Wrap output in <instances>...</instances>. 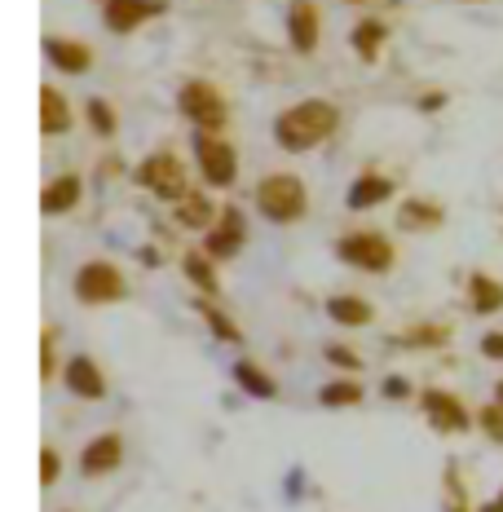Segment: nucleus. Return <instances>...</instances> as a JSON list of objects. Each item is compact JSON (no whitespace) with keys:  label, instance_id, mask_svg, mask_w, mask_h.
<instances>
[{"label":"nucleus","instance_id":"nucleus-19","mask_svg":"<svg viewBox=\"0 0 503 512\" xmlns=\"http://www.w3.org/2000/svg\"><path fill=\"white\" fill-rule=\"evenodd\" d=\"M327 314L336 318V323H345V327L371 323V305L362 301V296H331V301H327Z\"/></svg>","mask_w":503,"mask_h":512},{"label":"nucleus","instance_id":"nucleus-6","mask_svg":"<svg viewBox=\"0 0 503 512\" xmlns=\"http://www.w3.org/2000/svg\"><path fill=\"white\" fill-rule=\"evenodd\" d=\"M340 256H345L349 265H358V270L380 274V270H389L393 265V243L384 239V234H371V230L345 234V239H340Z\"/></svg>","mask_w":503,"mask_h":512},{"label":"nucleus","instance_id":"nucleus-29","mask_svg":"<svg viewBox=\"0 0 503 512\" xmlns=\"http://www.w3.org/2000/svg\"><path fill=\"white\" fill-rule=\"evenodd\" d=\"M406 340H411V345H442V340H446V327H415V332L406 336Z\"/></svg>","mask_w":503,"mask_h":512},{"label":"nucleus","instance_id":"nucleus-4","mask_svg":"<svg viewBox=\"0 0 503 512\" xmlns=\"http://www.w3.org/2000/svg\"><path fill=\"white\" fill-rule=\"evenodd\" d=\"M76 296L84 305H111L124 296V274L111 261H89L76 274Z\"/></svg>","mask_w":503,"mask_h":512},{"label":"nucleus","instance_id":"nucleus-21","mask_svg":"<svg viewBox=\"0 0 503 512\" xmlns=\"http://www.w3.org/2000/svg\"><path fill=\"white\" fill-rule=\"evenodd\" d=\"M402 226L406 230H433V226H442V208L424 204V199H406V204H402Z\"/></svg>","mask_w":503,"mask_h":512},{"label":"nucleus","instance_id":"nucleus-30","mask_svg":"<svg viewBox=\"0 0 503 512\" xmlns=\"http://www.w3.org/2000/svg\"><path fill=\"white\" fill-rule=\"evenodd\" d=\"M40 482H45V486L58 482V455H53V451H40Z\"/></svg>","mask_w":503,"mask_h":512},{"label":"nucleus","instance_id":"nucleus-1","mask_svg":"<svg viewBox=\"0 0 503 512\" xmlns=\"http://www.w3.org/2000/svg\"><path fill=\"white\" fill-rule=\"evenodd\" d=\"M336 124H340L336 106L309 98V102H301V106H292V111L278 115V120H274V137H278V146H283V151H309V146L327 142V137L336 133Z\"/></svg>","mask_w":503,"mask_h":512},{"label":"nucleus","instance_id":"nucleus-18","mask_svg":"<svg viewBox=\"0 0 503 512\" xmlns=\"http://www.w3.org/2000/svg\"><path fill=\"white\" fill-rule=\"evenodd\" d=\"M468 287H473V314H499L503 309V283H495L490 274H473Z\"/></svg>","mask_w":503,"mask_h":512},{"label":"nucleus","instance_id":"nucleus-2","mask_svg":"<svg viewBox=\"0 0 503 512\" xmlns=\"http://www.w3.org/2000/svg\"><path fill=\"white\" fill-rule=\"evenodd\" d=\"M256 208L265 212L270 221H301L305 208H309V195H305V181L292 177V173H274L256 186Z\"/></svg>","mask_w":503,"mask_h":512},{"label":"nucleus","instance_id":"nucleus-11","mask_svg":"<svg viewBox=\"0 0 503 512\" xmlns=\"http://www.w3.org/2000/svg\"><path fill=\"white\" fill-rule=\"evenodd\" d=\"M243 239H248V234H243V212L226 208L217 226L208 230V256H234L243 248Z\"/></svg>","mask_w":503,"mask_h":512},{"label":"nucleus","instance_id":"nucleus-20","mask_svg":"<svg viewBox=\"0 0 503 512\" xmlns=\"http://www.w3.org/2000/svg\"><path fill=\"white\" fill-rule=\"evenodd\" d=\"M177 221L181 226H217V221H212V204L208 199L199 195V190H186V195L177 199Z\"/></svg>","mask_w":503,"mask_h":512},{"label":"nucleus","instance_id":"nucleus-16","mask_svg":"<svg viewBox=\"0 0 503 512\" xmlns=\"http://www.w3.org/2000/svg\"><path fill=\"white\" fill-rule=\"evenodd\" d=\"M67 384H71V393H80V398H102L106 393V376L98 371L93 358H71L67 362Z\"/></svg>","mask_w":503,"mask_h":512},{"label":"nucleus","instance_id":"nucleus-23","mask_svg":"<svg viewBox=\"0 0 503 512\" xmlns=\"http://www.w3.org/2000/svg\"><path fill=\"white\" fill-rule=\"evenodd\" d=\"M186 274L199 292H217V270H212V256L208 252H190L186 256Z\"/></svg>","mask_w":503,"mask_h":512},{"label":"nucleus","instance_id":"nucleus-8","mask_svg":"<svg viewBox=\"0 0 503 512\" xmlns=\"http://www.w3.org/2000/svg\"><path fill=\"white\" fill-rule=\"evenodd\" d=\"M159 14H164L159 0H106V27L111 31H137Z\"/></svg>","mask_w":503,"mask_h":512},{"label":"nucleus","instance_id":"nucleus-33","mask_svg":"<svg viewBox=\"0 0 503 512\" xmlns=\"http://www.w3.org/2000/svg\"><path fill=\"white\" fill-rule=\"evenodd\" d=\"M40 358H45L40 371H45V380H49L53 376V332H45V340H40Z\"/></svg>","mask_w":503,"mask_h":512},{"label":"nucleus","instance_id":"nucleus-26","mask_svg":"<svg viewBox=\"0 0 503 512\" xmlns=\"http://www.w3.org/2000/svg\"><path fill=\"white\" fill-rule=\"evenodd\" d=\"M89 124L98 128L102 137H111V133H115V111H111V106H106L102 98H93V102H89Z\"/></svg>","mask_w":503,"mask_h":512},{"label":"nucleus","instance_id":"nucleus-24","mask_svg":"<svg viewBox=\"0 0 503 512\" xmlns=\"http://www.w3.org/2000/svg\"><path fill=\"white\" fill-rule=\"evenodd\" d=\"M358 398H362V384L358 380H336V384H327V389L318 393V402H323V407H353Z\"/></svg>","mask_w":503,"mask_h":512},{"label":"nucleus","instance_id":"nucleus-15","mask_svg":"<svg viewBox=\"0 0 503 512\" xmlns=\"http://www.w3.org/2000/svg\"><path fill=\"white\" fill-rule=\"evenodd\" d=\"M67 128H71V106L53 84H45V89H40V133L58 137V133H67Z\"/></svg>","mask_w":503,"mask_h":512},{"label":"nucleus","instance_id":"nucleus-3","mask_svg":"<svg viewBox=\"0 0 503 512\" xmlns=\"http://www.w3.org/2000/svg\"><path fill=\"white\" fill-rule=\"evenodd\" d=\"M177 106H181V115L199 128V133H217V128L226 124V102H221V93L212 89L208 80H186L181 84Z\"/></svg>","mask_w":503,"mask_h":512},{"label":"nucleus","instance_id":"nucleus-22","mask_svg":"<svg viewBox=\"0 0 503 512\" xmlns=\"http://www.w3.org/2000/svg\"><path fill=\"white\" fill-rule=\"evenodd\" d=\"M384 36H389V27L376 23V18H367V23L353 27V49H358L367 62H376V49H380V40H384Z\"/></svg>","mask_w":503,"mask_h":512},{"label":"nucleus","instance_id":"nucleus-31","mask_svg":"<svg viewBox=\"0 0 503 512\" xmlns=\"http://www.w3.org/2000/svg\"><path fill=\"white\" fill-rule=\"evenodd\" d=\"M481 354H486V358H503V332H490L486 340H481Z\"/></svg>","mask_w":503,"mask_h":512},{"label":"nucleus","instance_id":"nucleus-27","mask_svg":"<svg viewBox=\"0 0 503 512\" xmlns=\"http://www.w3.org/2000/svg\"><path fill=\"white\" fill-rule=\"evenodd\" d=\"M203 318H208V327H212V332H217L221 340H230V345H234V340H239V332H234V327L226 323V314H221V309L203 305Z\"/></svg>","mask_w":503,"mask_h":512},{"label":"nucleus","instance_id":"nucleus-5","mask_svg":"<svg viewBox=\"0 0 503 512\" xmlns=\"http://www.w3.org/2000/svg\"><path fill=\"white\" fill-rule=\"evenodd\" d=\"M195 155H199L203 181H212V186H230L234 173H239V155L217 133H195Z\"/></svg>","mask_w":503,"mask_h":512},{"label":"nucleus","instance_id":"nucleus-36","mask_svg":"<svg viewBox=\"0 0 503 512\" xmlns=\"http://www.w3.org/2000/svg\"><path fill=\"white\" fill-rule=\"evenodd\" d=\"M499 407H503V384H499Z\"/></svg>","mask_w":503,"mask_h":512},{"label":"nucleus","instance_id":"nucleus-13","mask_svg":"<svg viewBox=\"0 0 503 512\" xmlns=\"http://www.w3.org/2000/svg\"><path fill=\"white\" fill-rule=\"evenodd\" d=\"M120 455H124V442L115 433H102V437H93L89 442V451H84V473L89 477H102V473H111L115 464H120Z\"/></svg>","mask_w":503,"mask_h":512},{"label":"nucleus","instance_id":"nucleus-25","mask_svg":"<svg viewBox=\"0 0 503 512\" xmlns=\"http://www.w3.org/2000/svg\"><path fill=\"white\" fill-rule=\"evenodd\" d=\"M234 376H239V384L248 393H256V398H274V380L265 376L261 367H252V362H239V367H234Z\"/></svg>","mask_w":503,"mask_h":512},{"label":"nucleus","instance_id":"nucleus-12","mask_svg":"<svg viewBox=\"0 0 503 512\" xmlns=\"http://www.w3.org/2000/svg\"><path fill=\"white\" fill-rule=\"evenodd\" d=\"M80 204V177L76 173H62L53 177L45 190H40V212L45 217H58V212H71Z\"/></svg>","mask_w":503,"mask_h":512},{"label":"nucleus","instance_id":"nucleus-10","mask_svg":"<svg viewBox=\"0 0 503 512\" xmlns=\"http://www.w3.org/2000/svg\"><path fill=\"white\" fill-rule=\"evenodd\" d=\"M287 36H292V45L301 53H314V45H318V9H314V0H292V9H287Z\"/></svg>","mask_w":503,"mask_h":512},{"label":"nucleus","instance_id":"nucleus-9","mask_svg":"<svg viewBox=\"0 0 503 512\" xmlns=\"http://www.w3.org/2000/svg\"><path fill=\"white\" fill-rule=\"evenodd\" d=\"M420 402H424V411L433 415V424H437V429H446V433H455V429H468V424H473V420H468V411H464V402H459L455 393L428 389Z\"/></svg>","mask_w":503,"mask_h":512},{"label":"nucleus","instance_id":"nucleus-28","mask_svg":"<svg viewBox=\"0 0 503 512\" xmlns=\"http://www.w3.org/2000/svg\"><path fill=\"white\" fill-rule=\"evenodd\" d=\"M477 420H481V429L495 437V442H503V407H486Z\"/></svg>","mask_w":503,"mask_h":512},{"label":"nucleus","instance_id":"nucleus-35","mask_svg":"<svg viewBox=\"0 0 503 512\" xmlns=\"http://www.w3.org/2000/svg\"><path fill=\"white\" fill-rule=\"evenodd\" d=\"M481 512H503V504H490V508H481Z\"/></svg>","mask_w":503,"mask_h":512},{"label":"nucleus","instance_id":"nucleus-17","mask_svg":"<svg viewBox=\"0 0 503 512\" xmlns=\"http://www.w3.org/2000/svg\"><path fill=\"white\" fill-rule=\"evenodd\" d=\"M389 199H393V181L380 173H362L349 186V208H376V204H389Z\"/></svg>","mask_w":503,"mask_h":512},{"label":"nucleus","instance_id":"nucleus-14","mask_svg":"<svg viewBox=\"0 0 503 512\" xmlns=\"http://www.w3.org/2000/svg\"><path fill=\"white\" fill-rule=\"evenodd\" d=\"M45 53H49V62L58 71H71V76H80V71H89V62H93V49L89 45H80V40H45Z\"/></svg>","mask_w":503,"mask_h":512},{"label":"nucleus","instance_id":"nucleus-34","mask_svg":"<svg viewBox=\"0 0 503 512\" xmlns=\"http://www.w3.org/2000/svg\"><path fill=\"white\" fill-rule=\"evenodd\" d=\"M384 393L389 398H406V380H384Z\"/></svg>","mask_w":503,"mask_h":512},{"label":"nucleus","instance_id":"nucleus-32","mask_svg":"<svg viewBox=\"0 0 503 512\" xmlns=\"http://www.w3.org/2000/svg\"><path fill=\"white\" fill-rule=\"evenodd\" d=\"M327 358L336 362V367H349V371H358V354H349V349H327Z\"/></svg>","mask_w":503,"mask_h":512},{"label":"nucleus","instance_id":"nucleus-7","mask_svg":"<svg viewBox=\"0 0 503 512\" xmlns=\"http://www.w3.org/2000/svg\"><path fill=\"white\" fill-rule=\"evenodd\" d=\"M137 181H142L146 190H155L159 199H173V204L186 195V173H181V159L164 155V151L151 155L142 168H137Z\"/></svg>","mask_w":503,"mask_h":512}]
</instances>
